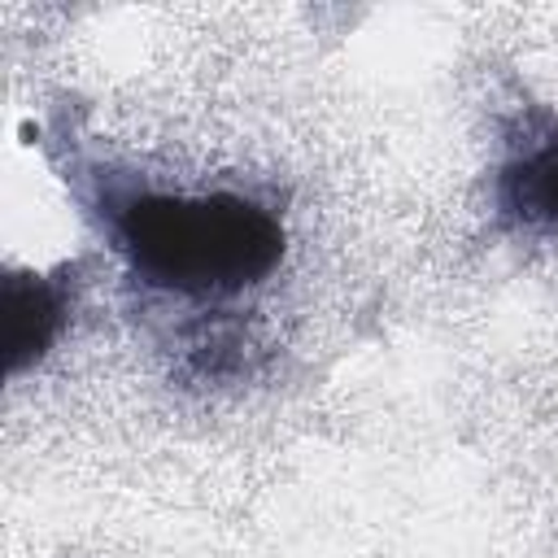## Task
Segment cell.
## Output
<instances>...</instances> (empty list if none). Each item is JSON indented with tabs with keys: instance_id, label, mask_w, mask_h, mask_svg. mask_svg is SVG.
<instances>
[{
	"instance_id": "obj_2",
	"label": "cell",
	"mask_w": 558,
	"mask_h": 558,
	"mask_svg": "<svg viewBox=\"0 0 558 558\" xmlns=\"http://www.w3.org/2000/svg\"><path fill=\"white\" fill-rule=\"evenodd\" d=\"M497 201L514 222L558 231V135L523 148V157L501 170Z\"/></svg>"
},
{
	"instance_id": "obj_1",
	"label": "cell",
	"mask_w": 558,
	"mask_h": 558,
	"mask_svg": "<svg viewBox=\"0 0 558 558\" xmlns=\"http://www.w3.org/2000/svg\"><path fill=\"white\" fill-rule=\"evenodd\" d=\"M113 235L135 279L179 296L244 292L283 257L279 218L235 192H140L118 205Z\"/></svg>"
},
{
	"instance_id": "obj_3",
	"label": "cell",
	"mask_w": 558,
	"mask_h": 558,
	"mask_svg": "<svg viewBox=\"0 0 558 558\" xmlns=\"http://www.w3.org/2000/svg\"><path fill=\"white\" fill-rule=\"evenodd\" d=\"M65 314V296L57 283L44 279H9L4 283V331H9V362L13 371L52 340V331L61 327Z\"/></svg>"
}]
</instances>
